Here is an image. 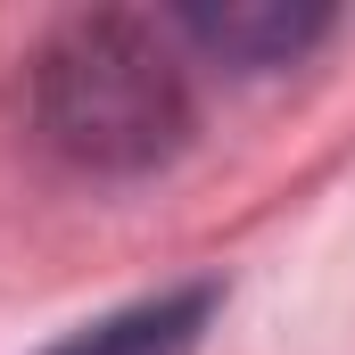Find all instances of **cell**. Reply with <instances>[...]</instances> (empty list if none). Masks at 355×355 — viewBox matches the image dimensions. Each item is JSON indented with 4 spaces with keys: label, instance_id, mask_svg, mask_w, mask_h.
<instances>
[{
    "label": "cell",
    "instance_id": "7a4b0ae2",
    "mask_svg": "<svg viewBox=\"0 0 355 355\" xmlns=\"http://www.w3.org/2000/svg\"><path fill=\"white\" fill-rule=\"evenodd\" d=\"M322 25H331V17H314V8H190V17H182V33L207 42V50L232 58V67H281V58H297L306 42H322Z\"/></svg>",
    "mask_w": 355,
    "mask_h": 355
},
{
    "label": "cell",
    "instance_id": "3957f363",
    "mask_svg": "<svg viewBox=\"0 0 355 355\" xmlns=\"http://www.w3.org/2000/svg\"><path fill=\"white\" fill-rule=\"evenodd\" d=\"M207 314H215V289L149 297V306H132V314H116V322H99V331H83V339H67L50 355H198Z\"/></svg>",
    "mask_w": 355,
    "mask_h": 355
},
{
    "label": "cell",
    "instance_id": "6da1fadb",
    "mask_svg": "<svg viewBox=\"0 0 355 355\" xmlns=\"http://www.w3.org/2000/svg\"><path fill=\"white\" fill-rule=\"evenodd\" d=\"M33 116L58 157L91 174H141L190 132V75L149 17H67L33 58Z\"/></svg>",
    "mask_w": 355,
    "mask_h": 355
}]
</instances>
